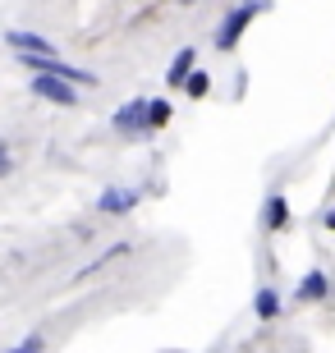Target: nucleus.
<instances>
[{
	"label": "nucleus",
	"mask_w": 335,
	"mask_h": 353,
	"mask_svg": "<svg viewBox=\"0 0 335 353\" xmlns=\"http://www.w3.org/2000/svg\"><path fill=\"white\" fill-rule=\"evenodd\" d=\"M161 124H170V101H166V97H156V101H152V129H161Z\"/></svg>",
	"instance_id": "12"
},
{
	"label": "nucleus",
	"mask_w": 335,
	"mask_h": 353,
	"mask_svg": "<svg viewBox=\"0 0 335 353\" xmlns=\"http://www.w3.org/2000/svg\"><path fill=\"white\" fill-rule=\"evenodd\" d=\"M32 97H41V101H55V105H78V92L69 79H60V74H32Z\"/></svg>",
	"instance_id": "2"
},
{
	"label": "nucleus",
	"mask_w": 335,
	"mask_h": 353,
	"mask_svg": "<svg viewBox=\"0 0 335 353\" xmlns=\"http://www.w3.org/2000/svg\"><path fill=\"white\" fill-rule=\"evenodd\" d=\"M262 10H267V0H244V5H234V10L220 19V28H216V51H234L239 37H244V28L253 23Z\"/></svg>",
	"instance_id": "1"
},
{
	"label": "nucleus",
	"mask_w": 335,
	"mask_h": 353,
	"mask_svg": "<svg viewBox=\"0 0 335 353\" xmlns=\"http://www.w3.org/2000/svg\"><path fill=\"white\" fill-rule=\"evenodd\" d=\"M207 88H211V79H207L202 69H193V74H189V83H184V92H189V97H207Z\"/></svg>",
	"instance_id": "11"
},
{
	"label": "nucleus",
	"mask_w": 335,
	"mask_h": 353,
	"mask_svg": "<svg viewBox=\"0 0 335 353\" xmlns=\"http://www.w3.org/2000/svg\"><path fill=\"white\" fill-rule=\"evenodd\" d=\"M253 312L262 316V321H276V316H280V294H276V289H258V299H253Z\"/></svg>",
	"instance_id": "8"
},
{
	"label": "nucleus",
	"mask_w": 335,
	"mask_h": 353,
	"mask_svg": "<svg viewBox=\"0 0 335 353\" xmlns=\"http://www.w3.org/2000/svg\"><path fill=\"white\" fill-rule=\"evenodd\" d=\"M138 188H106L102 197H97V211L102 216H124V211H133L138 207Z\"/></svg>",
	"instance_id": "4"
},
{
	"label": "nucleus",
	"mask_w": 335,
	"mask_h": 353,
	"mask_svg": "<svg viewBox=\"0 0 335 353\" xmlns=\"http://www.w3.org/2000/svg\"><path fill=\"white\" fill-rule=\"evenodd\" d=\"M326 294H331V280H326V271H308L303 280H298V289H294L298 303H322Z\"/></svg>",
	"instance_id": "5"
},
{
	"label": "nucleus",
	"mask_w": 335,
	"mask_h": 353,
	"mask_svg": "<svg viewBox=\"0 0 335 353\" xmlns=\"http://www.w3.org/2000/svg\"><path fill=\"white\" fill-rule=\"evenodd\" d=\"M322 225H326V230H335V207H331V211L322 216Z\"/></svg>",
	"instance_id": "15"
},
{
	"label": "nucleus",
	"mask_w": 335,
	"mask_h": 353,
	"mask_svg": "<svg viewBox=\"0 0 335 353\" xmlns=\"http://www.w3.org/2000/svg\"><path fill=\"white\" fill-rule=\"evenodd\" d=\"M5 41H10L14 51H51V41H46V37H37V32H23V28L5 32Z\"/></svg>",
	"instance_id": "9"
},
{
	"label": "nucleus",
	"mask_w": 335,
	"mask_h": 353,
	"mask_svg": "<svg viewBox=\"0 0 335 353\" xmlns=\"http://www.w3.org/2000/svg\"><path fill=\"white\" fill-rule=\"evenodd\" d=\"M115 133H124V138H133V133H142V129H152V101H129V105H119L115 110Z\"/></svg>",
	"instance_id": "3"
},
{
	"label": "nucleus",
	"mask_w": 335,
	"mask_h": 353,
	"mask_svg": "<svg viewBox=\"0 0 335 353\" xmlns=\"http://www.w3.org/2000/svg\"><path fill=\"white\" fill-rule=\"evenodd\" d=\"M289 225V202H285V193H271L267 197V207H262V230H285Z\"/></svg>",
	"instance_id": "6"
},
{
	"label": "nucleus",
	"mask_w": 335,
	"mask_h": 353,
	"mask_svg": "<svg viewBox=\"0 0 335 353\" xmlns=\"http://www.w3.org/2000/svg\"><path fill=\"white\" fill-rule=\"evenodd\" d=\"M124 252H129V243H111V248H106L102 257H97V262H88V266H83L78 275H92V271H102V266H111L115 257H124Z\"/></svg>",
	"instance_id": "10"
},
{
	"label": "nucleus",
	"mask_w": 335,
	"mask_h": 353,
	"mask_svg": "<svg viewBox=\"0 0 335 353\" xmlns=\"http://www.w3.org/2000/svg\"><path fill=\"white\" fill-rule=\"evenodd\" d=\"M14 170V161H10V147H5V138H0V179Z\"/></svg>",
	"instance_id": "13"
},
{
	"label": "nucleus",
	"mask_w": 335,
	"mask_h": 353,
	"mask_svg": "<svg viewBox=\"0 0 335 353\" xmlns=\"http://www.w3.org/2000/svg\"><path fill=\"white\" fill-rule=\"evenodd\" d=\"M193 46H184L180 55H175V60H170V69H166V83L170 88H184V83H189V74H193Z\"/></svg>",
	"instance_id": "7"
},
{
	"label": "nucleus",
	"mask_w": 335,
	"mask_h": 353,
	"mask_svg": "<svg viewBox=\"0 0 335 353\" xmlns=\"http://www.w3.org/2000/svg\"><path fill=\"white\" fill-rule=\"evenodd\" d=\"M184 5H198V0H184Z\"/></svg>",
	"instance_id": "16"
},
{
	"label": "nucleus",
	"mask_w": 335,
	"mask_h": 353,
	"mask_svg": "<svg viewBox=\"0 0 335 353\" xmlns=\"http://www.w3.org/2000/svg\"><path fill=\"white\" fill-rule=\"evenodd\" d=\"M41 344H46V340H41V335H28V340H19V353H37Z\"/></svg>",
	"instance_id": "14"
}]
</instances>
